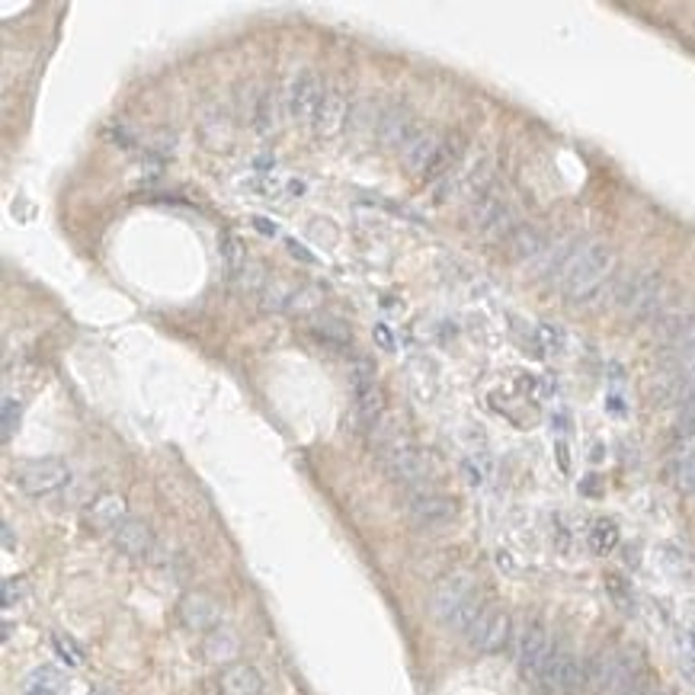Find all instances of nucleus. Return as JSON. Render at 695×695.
Masks as SVG:
<instances>
[{"label":"nucleus","instance_id":"nucleus-9","mask_svg":"<svg viewBox=\"0 0 695 695\" xmlns=\"http://www.w3.org/2000/svg\"><path fill=\"white\" fill-rule=\"evenodd\" d=\"M401 158L413 176H433V174H439V167H443L445 158H449V148H445L433 132H417L411 142L404 144Z\"/></svg>","mask_w":695,"mask_h":695},{"label":"nucleus","instance_id":"nucleus-7","mask_svg":"<svg viewBox=\"0 0 695 695\" xmlns=\"http://www.w3.org/2000/svg\"><path fill=\"white\" fill-rule=\"evenodd\" d=\"M554 657L552 637L542 625H529L520 635V647H516V663H520V673L529 683H542L544 670Z\"/></svg>","mask_w":695,"mask_h":695},{"label":"nucleus","instance_id":"nucleus-19","mask_svg":"<svg viewBox=\"0 0 695 695\" xmlns=\"http://www.w3.org/2000/svg\"><path fill=\"white\" fill-rule=\"evenodd\" d=\"M506 243H510L513 260H522V263H532V260H538V257L548 253V241H544V235L538 231V228H529V225L516 228Z\"/></svg>","mask_w":695,"mask_h":695},{"label":"nucleus","instance_id":"nucleus-35","mask_svg":"<svg viewBox=\"0 0 695 695\" xmlns=\"http://www.w3.org/2000/svg\"><path fill=\"white\" fill-rule=\"evenodd\" d=\"M90 695H112L109 689H90Z\"/></svg>","mask_w":695,"mask_h":695},{"label":"nucleus","instance_id":"nucleus-11","mask_svg":"<svg viewBox=\"0 0 695 695\" xmlns=\"http://www.w3.org/2000/svg\"><path fill=\"white\" fill-rule=\"evenodd\" d=\"M407 516L423 529L443 526L455 516V500L445 494H436V490H417L407 500Z\"/></svg>","mask_w":695,"mask_h":695},{"label":"nucleus","instance_id":"nucleus-32","mask_svg":"<svg viewBox=\"0 0 695 695\" xmlns=\"http://www.w3.org/2000/svg\"><path fill=\"white\" fill-rule=\"evenodd\" d=\"M619 695H660V692H653V689H645V686H629L625 692H619Z\"/></svg>","mask_w":695,"mask_h":695},{"label":"nucleus","instance_id":"nucleus-10","mask_svg":"<svg viewBox=\"0 0 695 695\" xmlns=\"http://www.w3.org/2000/svg\"><path fill=\"white\" fill-rule=\"evenodd\" d=\"M510 615L503 609H484L468 629V645L478 653H497L510 641Z\"/></svg>","mask_w":695,"mask_h":695},{"label":"nucleus","instance_id":"nucleus-28","mask_svg":"<svg viewBox=\"0 0 695 695\" xmlns=\"http://www.w3.org/2000/svg\"><path fill=\"white\" fill-rule=\"evenodd\" d=\"M676 436H695V394L689 398L686 404H683V407H679Z\"/></svg>","mask_w":695,"mask_h":695},{"label":"nucleus","instance_id":"nucleus-23","mask_svg":"<svg viewBox=\"0 0 695 695\" xmlns=\"http://www.w3.org/2000/svg\"><path fill=\"white\" fill-rule=\"evenodd\" d=\"M235 653H237V637L231 635V631L215 629L209 637H205V657H209V660H215V663L231 660Z\"/></svg>","mask_w":695,"mask_h":695},{"label":"nucleus","instance_id":"nucleus-20","mask_svg":"<svg viewBox=\"0 0 695 695\" xmlns=\"http://www.w3.org/2000/svg\"><path fill=\"white\" fill-rule=\"evenodd\" d=\"M413 135H417V128H413L411 116L407 112H385V116L378 119V138H382V144H391V148H401L411 142Z\"/></svg>","mask_w":695,"mask_h":695},{"label":"nucleus","instance_id":"nucleus-6","mask_svg":"<svg viewBox=\"0 0 695 695\" xmlns=\"http://www.w3.org/2000/svg\"><path fill=\"white\" fill-rule=\"evenodd\" d=\"M382 461H385V471L391 475L394 481H401V484H423L429 475V461L427 455L413 449L411 443H404V439H388L382 449Z\"/></svg>","mask_w":695,"mask_h":695},{"label":"nucleus","instance_id":"nucleus-30","mask_svg":"<svg viewBox=\"0 0 695 695\" xmlns=\"http://www.w3.org/2000/svg\"><path fill=\"white\" fill-rule=\"evenodd\" d=\"M23 596V583L19 580H4V609H13Z\"/></svg>","mask_w":695,"mask_h":695},{"label":"nucleus","instance_id":"nucleus-34","mask_svg":"<svg viewBox=\"0 0 695 695\" xmlns=\"http://www.w3.org/2000/svg\"><path fill=\"white\" fill-rule=\"evenodd\" d=\"M4 548H13V532H10L7 522H4Z\"/></svg>","mask_w":695,"mask_h":695},{"label":"nucleus","instance_id":"nucleus-3","mask_svg":"<svg viewBox=\"0 0 695 695\" xmlns=\"http://www.w3.org/2000/svg\"><path fill=\"white\" fill-rule=\"evenodd\" d=\"M612 295H615V305L629 311L631 318H657L663 311L667 285L657 273H631L612 289Z\"/></svg>","mask_w":695,"mask_h":695},{"label":"nucleus","instance_id":"nucleus-27","mask_svg":"<svg viewBox=\"0 0 695 695\" xmlns=\"http://www.w3.org/2000/svg\"><path fill=\"white\" fill-rule=\"evenodd\" d=\"M536 344L542 352H558L564 346V334L552 324H538L536 327Z\"/></svg>","mask_w":695,"mask_h":695},{"label":"nucleus","instance_id":"nucleus-2","mask_svg":"<svg viewBox=\"0 0 695 695\" xmlns=\"http://www.w3.org/2000/svg\"><path fill=\"white\" fill-rule=\"evenodd\" d=\"M429 612L436 615V622H443L445 629L468 635V629L478 622V615L484 612V603L475 593V583L465 574H452L436 583L433 596H429Z\"/></svg>","mask_w":695,"mask_h":695},{"label":"nucleus","instance_id":"nucleus-22","mask_svg":"<svg viewBox=\"0 0 695 695\" xmlns=\"http://www.w3.org/2000/svg\"><path fill=\"white\" fill-rule=\"evenodd\" d=\"M218 253H221V263H225L231 273H241L243 263H247V251H243L241 237L231 235V231H221V235H218Z\"/></svg>","mask_w":695,"mask_h":695},{"label":"nucleus","instance_id":"nucleus-18","mask_svg":"<svg viewBox=\"0 0 695 695\" xmlns=\"http://www.w3.org/2000/svg\"><path fill=\"white\" fill-rule=\"evenodd\" d=\"M87 522L100 532H116L122 522H126V500L119 494H103L90 503L87 510Z\"/></svg>","mask_w":695,"mask_h":695},{"label":"nucleus","instance_id":"nucleus-1","mask_svg":"<svg viewBox=\"0 0 695 695\" xmlns=\"http://www.w3.org/2000/svg\"><path fill=\"white\" fill-rule=\"evenodd\" d=\"M615 257L606 243H570L558 251L548 263L552 282L568 295L570 305H596L609 289Z\"/></svg>","mask_w":695,"mask_h":695},{"label":"nucleus","instance_id":"nucleus-17","mask_svg":"<svg viewBox=\"0 0 695 695\" xmlns=\"http://www.w3.org/2000/svg\"><path fill=\"white\" fill-rule=\"evenodd\" d=\"M112 542H116V548L122 554H128V558H148L151 554V548H154V536H151V529L144 526V522H138V520H126L122 526L112 532Z\"/></svg>","mask_w":695,"mask_h":695},{"label":"nucleus","instance_id":"nucleus-13","mask_svg":"<svg viewBox=\"0 0 695 695\" xmlns=\"http://www.w3.org/2000/svg\"><path fill=\"white\" fill-rule=\"evenodd\" d=\"M324 97L320 90V81L311 71H302V74L292 81V90H289V116L295 122H308L318 112V103Z\"/></svg>","mask_w":695,"mask_h":695},{"label":"nucleus","instance_id":"nucleus-8","mask_svg":"<svg viewBox=\"0 0 695 695\" xmlns=\"http://www.w3.org/2000/svg\"><path fill=\"white\" fill-rule=\"evenodd\" d=\"M538 686H544L554 695H577L580 689L587 686V663L568 651H554Z\"/></svg>","mask_w":695,"mask_h":695},{"label":"nucleus","instance_id":"nucleus-16","mask_svg":"<svg viewBox=\"0 0 695 695\" xmlns=\"http://www.w3.org/2000/svg\"><path fill=\"white\" fill-rule=\"evenodd\" d=\"M218 692L221 695H263V676L253 670L251 663H231L218 676Z\"/></svg>","mask_w":695,"mask_h":695},{"label":"nucleus","instance_id":"nucleus-12","mask_svg":"<svg viewBox=\"0 0 695 695\" xmlns=\"http://www.w3.org/2000/svg\"><path fill=\"white\" fill-rule=\"evenodd\" d=\"M350 385H352V398H356V411L372 423L382 413V388H378L375 372H372L369 362H356L352 366Z\"/></svg>","mask_w":695,"mask_h":695},{"label":"nucleus","instance_id":"nucleus-5","mask_svg":"<svg viewBox=\"0 0 695 695\" xmlns=\"http://www.w3.org/2000/svg\"><path fill=\"white\" fill-rule=\"evenodd\" d=\"M13 478H17V487L26 497H51L67 484L71 471H67V465L58 459H35V461L19 465Z\"/></svg>","mask_w":695,"mask_h":695},{"label":"nucleus","instance_id":"nucleus-24","mask_svg":"<svg viewBox=\"0 0 695 695\" xmlns=\"http://www.w3.org/2000/svg\"><path fill=\"white\" fill-rule=\"evenodd\" d=\"M253 126L260 128V132L276 128V97L273 93H260L257 109H253Z\"/></svg>","mask_w":695,"mask_h":695},{"label":"nucleus","instance_id":"nucleus-15","mask_svg":"<svg viewBox=\"0 0 695 695\" xmlns=\"http://www.w3.org/2000/svg\"><path fill=\"white\" fill-rule=\"evenodd\" d=\"M314 135L318 138H334L340 128L346 126V97L340 90H324L318 103V112H314Z\"/></svg>","mask_w":695,"mask_h":695},{"label":"nucleus","instance_id":"nucleus-26","mask_svg":"<svg viewBox=\"0 0 695 695\" xmlns=\"http://www.w3.org/2000/svg\"><path fill=\"white\" fill-rule=\"evenodd\" d=\"M465 478H468V484L481 487L487 478H490V459L487 455H475V459H465Z\"/></svg>","mask_w":695,"mask_h":695},{"label":"nucleus","instance_id":"nucleus-21","mask_svg":"<svg viewBox=\"0 0 695 695\" xmlns=\"http://www.w3.org/2000/svg\"><path fill=\"white\" fill-rule=\"evenodd\" d=\"M587 542H590V548H593V554L606 558V554H612L619 548V526L612 520H596L587 532Z\"/></svg>","mask_w":695,"mask_h":695},{"label":"nucleus","instance_id":"nucleus-33","mask_svg":"<svg viewBox=\"0 0 695 695\" xmlns=\"http://www.w3.org/2000/svg\"><path fill=\"white\" fill-rule=\"evenodd\" d=\"M253 225H257V228H260V231H263V235H276V228H273V225H269V221H266V218H253Z\"/></svg>","mask_w":695,"mask_h":695},{"label":"nucleus","instance_id":"nucleus-4","mask_svg":"<svg viewBox=\"0 0 695 695\" xmlns=\"http://www.w3.org/2000/svg\"><path fill=\"white\" fill-rule=\"evenodd\" d=\"M471 225L478 228V235L487 237V241H510V235L516 231V215L506 202L500 199L497 193H478L475 205H471Z\"/></svg>","mask_w":695,"mask_h":695},{"label":"nucleus","instance_id":"nucleus-31","mask_svg":"<svg viewBox=\"0 0 695 695\" xmlns=\"http://www.w3.org/2000/svg\"><path fill=\"white\" fill-rule=\"evenodd\" d=\"M375 340H378V346H382V350H391V346H394V340H391V334H388L385 324H375Z\"/></svg>","mask_w":695,"mask_h":695},{"label":"nucleus","instance_id":"nucleus-29","mask_svg":"<svg viewBox=\"0 0 695 695\" xmlns=\"http://www.w3.org/2000/svg\"><path fill=\"white\" fill-rule=\"evenodd\" d=\"M17 423H19V401L13 394H7V398H4V439L13 436Z\"/></svg>","mask_w":695,"mask_h":695},{"label":"nucleus","instance_id":"nucleus-14","mask_svg":"<svg viewBox=\"0 0 695 695\" xmlns=\"http://www.w3.org/2000/svg\"><path fill=\"white\" fill-rule=\"evenodd\" d=\"M176 615L189 631H209L218 622V603L209 593H186L176 603Z\"/></svg>","mask_w":695,"mask_h":695},{"label":"nucleus","instance_id":"nucleus-25","mask_svg":"<svg viewBox=\"0 0 695 695\" xmlns=\"http://www.w3.org/2000/svg\"><path fill=\"white\" fill-rule=\"evenodd\" d=\"M51 647L58 653V660L67 663V667H81V663H84V651H81L67 635H51Z\"/></svg>","mask_w":695,"mask_h":695}]
</instances>
